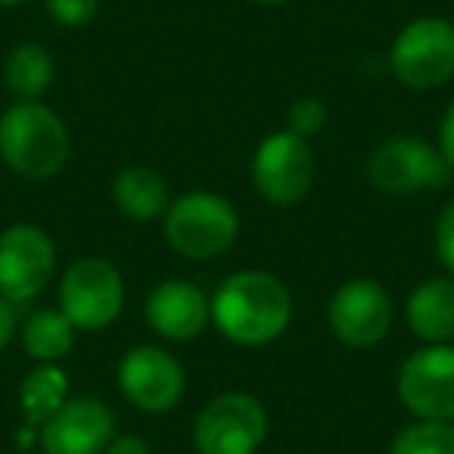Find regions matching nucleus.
I'll list each match as a JSON object with an SVG mask.
<instances>
[{
	"instance_id": "obj_10",
	"label": "nucleus",
	"mask_w": 454,
	"mask_h": 454,
	"mask_svg": "<svg viewBox=\"0 0 454 454\" xmlns=\"http://www.w3.org/2000/svg\"><path fill=\"white\" fill-rule=\"evenodd\" d=\"M253 184L271 206H296L315 184L309 140L293 131L268 134L253 156Z\"/></svg>"
},
{
	"instance_id": "obj_23",
	"label": "nucleus",
	"mask_w": 454,
	"mask_h": 454,
	"mask_svg": "<svg viewBox=\"0 0 454 454\" xmlns=\"http://www.w3.org/2000/svg\"><path fill=\"white\" fill-rule=\"evenodd\" d=\"M435 253H439L442 265L454 274V200L442 208L439 221H435Z\"/></svg>"
},
{
	"instance_id": "obj_8",
	"label": "nucleus",
	"mask_w": 454,
	"mask_h": 454,
	"mask_svg": "<svg viewBox=\"0 0 454 454\" xmlns=\"http://www.w3.org/2000/svg\"><path fill=\"white\" fill-rule=\"evenodd\" d=\"M398 398L417 417L454 423V346L435 342L411 355L398 371Z\"/></svg>"
},
{
	"instance_id": "obj_21",
	"label": "nucleus",
	"mask_w": 454,
	"mask_h": 454,
	"mask_svg": "<svg viewBox=\"0 0 454 454\" xmlns=\"http://www.w3.org/2000/svg\"><path fill=\"white\" fill-rule=\"evenodd\" d=\"M286 125H290V131L299 134L302 140L315 137V134L327 125V106H324L321 97H302V100H296L290 106Z\"/></svg>"
},
{
	"instance_id": "obj_28",
	"label": "nucleus",
	"mask_w": 454,
	"mask_h": 454,
	"mask_svg": "<svg viewBox=\"0 0 454 454\" xmlns=\"http://www.w3.org/2000/svg\"><path fill=\"white\" fill-rule=\"evenodd\" d=\"M255 4H286V0H255Z\"/></svg>"
},
{
	"instance_id": "obj_27",
	"label": "nucleus",
	"mask_w": 454,
	"mask_h": 454,
	"mask_svg": "<svg viewBox=\"0 0 454 454\" xmlns=\"http://www.w3.org/2000/svg\"><path fill=\"white\" fill-rule=\"evenodd\" d=\"M20 4H26V0H0V7H20Z\"/></svg>"
},
{
	"instance_id": "obj_18",
	"label": "nucleus",
	"mask_w": 454,
	"mask_h": 454,
	"mask_svg": "<svg viewBox=\"0 0 454 454\" xmlns=\"http://www.w3.org/2000/svg\"><path fill=\"white\" fill-rule=\"evenodd\" d=\"M22 346L38 364H57L75 346V327L63 311H38L22 327Z\"/></svg>"
},
{
	"instance_id": "obj_26",
	"label": "nucleus",
	"mask_w": 454,
	"mask_h": 454,
	"mask_svg": "<svg viewBox=\"0 0 454 454\" xmlns=\"http://www.w3.org/2000/svg\"><path fill=\"white\" fill-rule=\"evenodd\" d=\"M16 333V315H13V302H7V299L0 296V352L10 346V340H13Z\"/></svg>"
},
{
	"instance_id": "obj_25",
	"label": "nucleus",
	"mask_w": 454,
	"mask_h": 454,
	"mask_svg": "<svg viewBox=\"0 0 454 454\" xmlns=\"http://www.w3.org/2000/svg\"><path fill=\"white\" fill-rule=\"evenodd\" d=\"M103 454H153V451L140 435H119V439L109 442Z\"/></svg>"
},
{
	"instance_id": "obj_14",
	"label": "nucleus",
	"mask_w": 454,
	"mask_h": 454,
	"mask_svg": "<svg viewBox=\"0 0 454 454\" xmlns=\"http://www.w3.org/2000/svg\"><path fill=\"white\" fill-rule=\"evenodd\" d=\"M144 315L159 336L184 342L206 330L208 317H212V302L202 296L200 286L187 284V280H165L146 296Z\"/></svg>"
},
{
	"instance_id": "obj_16",
	"label": "nucleus",
	"mask_w": 454,
	"mask_h": 454,
	"mask_svg": "<svg viewBox=\"0 0 454 454\" xmlns=\"http://www.w3.org/2000/svg\"><path fill=\"white\" fill-rule=\"evenodd\" d=\"M113 200L125 218L131 221H153L162 218L171 206L168 184L153 168H125L113 184Z\"/></svg>"
},
{
	"instance_id": "obj_15",
	"label": "nucleus",
	"mask_w": 454,
	"mask_h": 454,
	"mask_svg": "<svg viewBox=\"0 0 454 454\" xmlns=\"http://www.w3.org/2000/svg\"><path fill=\"white\" fill-rule=\"evenodd\" d=\"M408 327L427 346L454 340V280L433 278L408 296Z\"/></svg>"
},
{
	"instance_id": "obj_12",
	"label": "nucleus",
	"mask_w": 454,
	"mask_h": 454,
	"mask_svg": "<svg viewBox=\"0 0 454 454\" xmlns=\"http://www.w3.org/2000/svg\"><path fill=\"white\" fill-rule=\"evenodd\" d=\"M115 377L121 395L146 414H165L177 408L187 389L181 361L159 346H134L131 352H125Z\"/></svg>"
},
{
	"instance_id": "obj_6",
	"label": "nucleus",
	"mask_w": 454,
	"mask_h": 454,
	"mask_svg": "<svg viewBox=\"0 0 454 454\" xmlns=\"http://www.w3.org/2000/svg\"><path fill=\"white\" fill-rule=\"evenodd\" d=\"M265 439L268 411L247 392L215 395L193 427V445L200 454H255Z\"/></svg>"
},
{
	"instance_id": "obj_24",
	"label": "nucleus",
	"mask_w": 454,
	"mask_h": 454,
	"mask_svg": "<svg viewBox=\"0 0 454 454\" xmlns=\"http://www.w3.org/2000/svg\"><path fill=\"white\" fill-rule=\"evenodd\" d=\"M439 150H442V156L448 159V165L454 168V103L445 109V115H442V125H439Z\"/></svg>"
},
{
	"instance_id": "obj_5",
	"label": "nucleus",
	"mask_w": 454,
	"mask_h": 454,
	"mask_svg": "<svg viewBox=\"0 0 454 454\" xmlns=\"http://www.w3.org/2000/svg\"><path fill=\"white\" fill-rule=\"evenodd\" d=\"M125 305V280L119 268L106 259H78L59 280V311L75 330L97 333L121 315Z\"/></svg>"
},
{
	"instance_id": "obj_19",
	"label": "nucleus",
	"mask_w": 454,
	"mask_h": 454,
	"mask_svg": "<svg viewBox=\"0 0 454 454\" xmlns=\"http://www.w3.org/2000/svg\"><path fill=\"white\" fill-rule=\"evenodd\" d=\"M69 402V377L57 364H41L22 380L20 404L32 427H41L47 417L57 414Z\"/></svg>"
},
{
	"instance_id": "obj_22",
	"label": "nucleus",
	"mask_w": 454,
	"mask_h": 454,
	"mask_svg": "<svg viewBox=\"0 0 454 454\" xmlns=\"http://www.w3.org/2000/svg\"><path fill=\"white\" fill-rule=\"evenodd\" d=\"M44 10L51 20H57L59 26H88L100 10V0H44Z\"/></svg>"
},
{
	"instance_id": "obj_3",
	"label": "nucleus",
	"mask_w": 454,
	"mask_h": 454,
	"mask_svg": "<svg viewBox=\"0 0 454 454\" xmlns=\"http://www.w3.org/2000/svg\"><path fill=\"white\" fill-rule=\"evenodd\" d=\"M162 231L177 255L190 262H208L234 247L240 234V215L224 196L196 190L171 202Z\"/></svg>"
},
{
	"instance_id": "obj_1",
	"label": "nucleus",
	"mask_w": 454,
	"mask_h": 454,
	"mask_svg": "<svg viewBox=\"0 0 454 454\" xmlns=\"http://www.w3.org/2000/svg\"><path fill=\"white\" fill-rule=\"evenodd\" d=\"M212 321L237 346H268L293 321V296L280 278L268 271H237L212 299Z\"/></svg>"
},
{
	"instance_id": "obj_4",
	"label": "nucleus",
	"mask_w": 454,
	"mask_h": 454,
	"mask_svg": "<svg viewBox=\"0 0 454 454\" xmlns=\"http://www.w3.org/2000/svg\"><path fill=\"white\" fill-rule=\"evenodd\" d=\"M389 63L404 88L433 90L454 75V22L420 16L395 35Z\"/></svg>"
},
{
	"instance_id": "obj_13",
	"label": "nucleus",
	"mask_w": 454,
	"mask_h": 454,
	"mask_svg": "<svg viewBox=\"0 0 454 454\" xmlns=\"http://www.w3.org/2000/svg\"><path fill=\"white\" fill-rule=\"evenodd\" d=\"M115 417L90 395L69 398L53 417L41 423L44 454H103L113 442Z\"/></svg>"
},
{
	"instance_id": "obj_7",
	"label": "nucleus",
	"mask_w": 454,
	"mask_h": 454,
	"mask_svg": "<svg viewBox=\"0 0 454 454\" xmlns=\"http://www.w3.org/2000/svg\"><path fill=\"white\" fill-rule=\"evenodd\" d=\"M57 271V247L38 224H13L0 234V296L13 305L32 302Z\"/></svg>"
},
{
	"instance_id": "obj_9",
	"label": "nucleus",
	"mask_w": 454,
	"mask_h": 454,
	"mask_svg": "<svg viewBox=\"0 0 454 454\" xmlns=\"http://www.w3.org/2000/svg\"><path fill=\"white\" fill-rule=\"evenodd\" d=\"M451 165L442 150L414 137L383 140L367 159V181L383 193H417L445 187Z\"/></svg>"
},
{
	"instance_id": "obj_17",
	"label": "nucleus",
	"mask_w": 454,
	"mask_h": 454,
	"mask_svg": "<svg viewBox=\"0 0 454 454\" xmlns=\"http://www.w3.org/2000/svg\"><path fill=\"white\" fill-rule=\"evenodd\" d=\"M4 84L16 97V103H38L53 84V59L47 47L20 44L7 53Z\"/></svg>"
},
{
	"instance_id": "obj_11",
	"label": "nucleus",
	"mask_w": 454,
	"mask_h": 454,
	"mask_svg": "<svg viewBox=\"0 0 454 454\" xmlns=\"http://www.w3.org/2000/svg\"><path fill=\"white\" fill-rule=\"evenodd\" d=\"M395 305L386 286L371 278L346 280L327 305V324L348 348H371L389 333Z\"/></svg>"
},
{
	"instance_id": "obj_2",
	"label": "nucleus",
	"mask_w": 454,
	"mask_h": 454,
	"mask_svg": "<svg viewBox=\"0 0 454 454\" xmlns=\"http://www.w3.org/2000/svg\"><path fill=\"white\" fill-rule=\"evenodd\" d=\"M0 156L20 177L47 181L69 162V131L44 103H13L0 115Z\"/></svg>"
},
{
	"instance_id": "obj_20",
	"label": "nucleus",
	"mask_w": 454,
	"mask_h": 454,
	"mask_svg": "<svg viewBox=\"0 0 454 454\" xmlns=\"http://www.w3.org/2000/svg\"><path fill=\"white\" fill-rule=\"evenodd\" d=\"M389 454H454V423H411L395 435Z\"/></svg>"
}]
</instances>
